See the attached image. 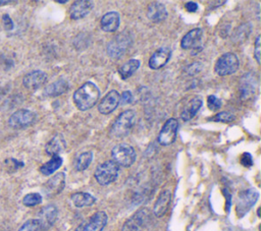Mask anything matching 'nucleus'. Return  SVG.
I'll use <instances>...</instances> for the list:
<instances>
[{
	"label": "nucleus",
	"mask_w": 261,
	"mask_h": 231,
	"mask_svg": "<svg viewBox=\"0 0 261 231\" xmlns=\"http://www.w3.org/2000/svg\"><path fill=\"white\" fill-rule=\"evenodd\" d=\"M119 173L120 166L112 160H108L97 166L94 176L100 185H108L118 179Z\"/></svg>",
	"instance_id": "nucleus-3"
},
{
	"label": "nucleus",
	"mask_w": 261,
	"mask_h": 231,
	"mask_svg": "<svg viewBox=\"0 0 261 231\" xmlns=\"http://www.w3.org/2000/svg\"><path fill=\"white\" fill-rule=\"evenodd\" d=\"M47 82V75L42 70H33L24 77V86L29 90H38Z\"/></svg>",
	"instance_id": "nucleus-16"
},
{
	"label": "nucleus",
	"mask_w": 261,
	"mask_h": 231,
	"mask_svg": "<svg viewBox=\"0 0 261 231\" xmlns=\"http://www.w3.org/2000/svg\"><path fill=\"white\" fill-rule=\"evenodd\" d=\"M19 231H42V229L37 219H31L25 222Z\"/></svg>",
	"instance_id": "nucleus-31"
},
{
	"label": "nucleus",
	"mask_w": 261,
	"mask_h": 231,
	"mask_svg": "<svg viewBox=\"0 0 261 231\" xmlns=\"http://www.w3.org/2000/svg\"><path fill=\"white\" fill-rule=\"evenodd\" d=\"M70 200L77 208H84V207H90L95 204L96 199L88 194V193H75L70 196Z\"/></svg>",
	"instance_id": "nucleus-24"
},
{
	"label": "nucleus",
	"mask_w": 261,
	"mask_h": 231,
	"mask_svg": "<svg viewBox=\"0 0 261 231\" xmlns=\"http://www.w3.org/2000/svg\"><path fill=\"white\" fill-rule=\"evenodd\" d=\"M239 66H240V61L238 56L235 53L228 52L223 54L220 58L217 59L214 65V70L219 76L226 77L235 74L239 69Z\"/></svg>",
	"instance_id": "nucleus-5"
},
{
	"label": "nucleus",
	"mask_w": 261,
	"mask_h": 231,
	"mask_svg": "<svg viewBox=\"0 0 261 231\" xmlns=\"http://www.w3.org/2000/svg\"><path fill=\"white\" fill-rule=\"evenodd\" d=\"M201 69H202V64L198 61V62H193L189 67H188L187 71H188V74H189L191 70H193L192 73H191V75H196V74L199 73Z\"/></svg>",
	"instance_id": "nucleus-36"
},
{
	"label": "nucleus",
	"mask_w": 261,
	"mask_h": 231,
	"mask_svg": "<svg viewBox=\"0 0 261 231\" xmlns=\"http://www.w3.org/2000/svg\"><path fill=\"white\" fill-rule=\"evenodd\" d=\"M207 106L211 111H217L222 107V100L214 95L207 97Z\"/></svg>",
	"instance_id": "nucleus-32"
},
{
	"label": "nucleus",
	"mask_w": 261,
	"mask_h": 231,
	"mask_svg": "<svg viewBox=\"0 0 261 231\" xmlns=\"http://www.w3.org/2000/svg\"><path fill=\"white\" fill-rule=\"evenodd\" d=\"M65 141L62 135L54 136L45 147V151L51 157L60 156V154L65 149Z\"/></svg>",
	"instance_id": "nucleus-23"
},
{
	"label": "nucleus",
	"mask_w": 261,
	"mask_h": 231,
	"mask_svg": "<svg viewBox=\"0 0 261 231\" xmlns=\"http://www.w3.org/2000/svg\"><path fill=\"white\" fill-rule=\"evenodd\" d=\"M140 64H141L140 60L138 59H130L126 63H124L119 69L121 78L123 80H128L129 78L132 77L140 67Z\"/></svg>",
	"instance_id": "nucleus-26"
},
{
	"label": "nucleus",
	"mask_w": 261,
	"mask_h": 231,
	"mask_svg": "<svg viewBox=\"0 0 261 231\" xmlns=\"http://www.w3.org/2000/svg\"><path fill=\"white\" fill-rule=\"evenodd\" d=\"M36 120V114L28 109H20L12 113L9 117L8 124L12 128H25L32 125Z\"/></svg>",
	"instance_id": "nucleus-8"
},
{
	"label": "nucleus",
	"mask_w": 261,
	"mask_h": 231,
	"mask_svg": "<svg viewBox=\"0 0 261 231\" xmlns=\"http://www.w3.org/2000/svg\"><path fill=\"white\" fill-rule=\"evenodd\" d=\"M211 120L216 121V122H231L233 120H235V116L231 113L228 112V111H222L219 112L216 115L211 118Z\"/></svg>",
	"instance_id": "nucleus-30"
},
{
	"label": "nucleus",
	"mask_w": 261,
	"mask_h": 231,
	"mask_svg": "<svg viewBox=\"0 0 261 231\" xmlns=\"http://www.w3.org/2000/svg\"><path fill=\"white\" fill-rule=\"evenodd\" d=\"M202 100L198 97L193 98L188 105L185 107V109L183 110V112L181 113V118L184 121H188L192 119L195 115L197 114V112L199 111V109L202 107Z\"/></svg>",
	"instance_id": "nucleus-25"
},
{
	"label": "nucleus",
	"mask_w": 261,
	"mask_h": 231,
	"mask_svg": "<svg viewBox=\"0 0 261 231\" xmlns=\"http://www.w3.org/2000/svg\"><path fill=\"white\" fill-rule=\"evenodd\" d=\"M68 89H69V85L67 81L65 79H60L50 84L48 87H46L44 90V94L48 97H56L66 93Z\"/></svg>",
	"instance_id": "nucleus-22"
},
{
	"label": "nucleus",
	"mask_w": 261,
	"mask_h": 231,
	"mask_svg": "<svg viewBox=\"0 0 261 231\" xmlns=\"http://www.w3.org/2000/svg\"><path fill=\"white\" fill-rule=\"evenodd\" d=\"M93 159V153L92 152H85L78 156L75 162V168L78 171H84L88 168L92 162Z\"/></svg>",
	"instance_id": "nucleus-28"
},
{
	"label": "nucleus",
	"mask_w": 261,
	"mask_h": 231,
	"mask_svg": "<svg viewBox=\"0 0 261 231\" xmlns=\"http://www.w3.org/2000/svg\"><path fill=\"white\" fill-rule=\"evenodd\" d=\"M42 203V196L38 193L28 194L23 199V204L27 207H35Z\"/></svg>",
	"instance_id": "nucleus-29"
},
{
	"label": "nucleus",
	"mask_w": 261,
	"mask_h": 231,
	"mask_svg": "<svg viewBox=\"0 0 261 231\" xmlns=\"http://www.w3.org/2000/svg\"><path fill=\"white\" fill-rule=\"evenodd\" d=\"M170 202H171V192L166 190L163 191L159 197L157 198L155 204H154V208H153V213L156 216V217L161 218L163 216H164L169 208L170 205Z\"/></svg>",
	"instance_id": "nucleus-20"
},
{
	"label": "nucleus",
	"mask_w": 261,
	"mask_h": 231,
	"mask_svg": "<svg viewBox=\"0 0 261 231\" xmlns=\"http://www.w3.org/2000/svg\"><path fill=\"white\" fill-rule=\"evenodd\" d=\"M107 214L103 211H98L88 220L81 223L75 231H102L107 224Z\"/></svg>",
	"instance_id": "nucleus-9"
},
{
	"label": "nucleus",
	"mask_w": 261,
	"mask_h": 231,
	"mask_svg": "<svg viewBox=\"0 0 261 231\" xmlns=\"http://www.w3.org/2000/svg\"><path fill=\"white\" fill-rule=\"evenodd\" d=\"M9 1H0V6H2V5H5V4H8Z\"/></svg>",
	"instance_id": "nucleus-40"
},
{
	"label": "nucleus",
	"mask_w": 261,
	"mask_h": 231,
	"mask_svg": "<svg viewBox=\"0 0 261 231\" xmlns=\"http://www.w3.org/2000/svg\"><path fill=\"white\" fill-rule=\"evenodd\" d=\"M93 8V2L88 0H79L71 4L69 8V17L71 20L78 21L88 16Z\"/></svg>",
	"instance_id": "nucleus-17"
},
{
	"label": "nucleus",
	"mask_w": 261,
	"mask_h": 231,
	"mask_svg": "<svg viewBox=\"0 0 261 231\" xmlns=\"http://www.w3.org/2000/svg\"><path fill=\"white\" fill-rule=\"evenodd\" d=\"M99 98L100 90L92 82L83 84L72 96L75 105L81 111H86L93 108L97 104Z\"/></svg>",
	"instance_id": "nucleus-1"
},
{
	"label": "nucleus",
	"mask_w": 261,
	"mask_h": 231,
	"mask_svg": "<svg viewBox=\"0 0 261 231\" xmlns=\"http://www.w3.org/2000/svg\"><path fill=\"white\" fill-rule=\"evenodd\" d=\"M149 220V211L142 209L134 214L124 225L123 231H143Z\"/></svg>",
	"instance_id": "nucleus-13"
},
{
	"label": "nucleus",
	"mask_w": 261,
	"mask_h": 231,
	"mask_svg": "<svg viewBox=\"0 0 261 231\" xmlns=\"http://www.w3.org/2000/svg\"><path fill=\"white\" fill-rule=\"evenodd\" d=\"M133 101V95L130 91L123 92L122 95H120V103L122 104H130Z\"/></svg>",
	"instance_id": "nucleus-33"
},
{
	"label": "nucleus",
	"mask_w": 261,
	"mask_h": 231,
	"mask_svg": "<svg viewBox=\"0 0 261 231\" xmlns=\"http://www.w3.org/2000/svg\"><path fill=\"white\" fill-rule=\"evenodd\" d=\"M258 197L259 195L254 189H249L240 194L236 207V212L240 217H242L243 215H245L252 208V206H254Z\"/></svg>",
	"instance_id": "nucleus-11"
},
{
	"label": "nucleus",
	"mask_w": 261,
	"mask_h": 231,
	"mask_svg": "<svg viewBox=\"0 0 261 231\" xmlns=\"http://www.w3.org/2000/svg\"><path fill=\"white\" fill-rule=\"evenodd\" d=\"M260 55H261V44H260V36L256 37L255 40V46H254V57L257 63H260Z\"/></svg>",
	"instance_id": "nucleus-34"
},
{
	"label": "nucleus",
	"mask_w": 261,
	"mask_h": 231,
	"mask_svg": "<svg viewBox=\"0 0 261 231\" xmlns=\"http://www.w3.org/2000/svg\"><path fill=\"white\" fill-rule=\"evenodd\" d=\"M179 121L176 118H169L163 124L158 135V143L162 146H169L175 143L178 135Z\"/></svg>",
	"instance_id": "nucleus-7"
},
{
	"label": "nucleus",
	"mask_w": 261,
	"mask_h": 231,
	"mask_svg": "<svg viewBox=\"0 0 261 231\" xmlns=\"http://www.w3.org/2000/svg\"><path fill=\"white\" fill-rule=\"evenodd\" d=\"M136 122V113L134 110H126L121 113L113 122L110 136L115 139H122L127 137Z\"/></svg>",
	"instance_id": "nucleus-2"
},
{
	"label": "nucleus",
	"mask_w": 261,
	"mask_h": 231,
	"mask_svg": "<svg viewBox=\"0 0 261 231\" xmlns=\"http://www.w3.org/2000/svg\"><path fill=\"white\" fill-rule=\"evenodd\" d=\"M136 151L129 144H120L111 150L112 161L122 167L132 166L136 161Z\"/></svg>",
	"instance_id": "nucleus-4"
},
{
	"label": "nucleus",
	"mask_w": 261,
	"mask_h": 231,
	"mask_svg": "<svg viewBox=\"0 0 261 231\" xmlns=\"http://www.w3.org/2000/svg\"><path fill=\"white\" fill-rule=\"evenodd\" d=\"M120 105V94L118 91L111 90L109 91L104 98L101 100V102L98 105V111L103 114L107 115L112 113Z\"/></svg>",
	"instance_id": "nucleus-15"
},
{
	"label": "nucleus",
	"mask_w": 261,
	"mask_h": 231,
	"mask_svg": "<svg viewBox=\"0 0 261 231\" xmlns=\"http://www.w3.org/2000/svg\"><path fill=\"white\" fill-rule=\"evenodd\" d=\"M63 165V158L60 156H54L51 158V160L43 164L40 167V172L43 175H51L57 169H59Z\"/></svg>",
	"instance_id": "nucleus-27"
},
{
	"label": "nucleus",
	"mask_w": 261,
	"mask_h": 231,
	"mask_svg": "<svg viewBox=\"0 0 261 231\" xmlns=\"http://www.w3.org/2000/svg\"><path fill=\"white\" fill-rule=\"evenodd\" d=\"M147 17L153 23H162L167 18V10L163 3L152 2L147 7Z\"/></svg>",
	"instance_id": "nucleus-21"
},
{
	"label": "nucleus",
	"mask_w": 261,
	"mask_h": 231,
	"mask_svg": "<svg viewBox=\"0 0 261 231\" xmlns=\"http://www.w3.org/2000/svg\"><path fill=\"white\" fill-rule=\"evenodd\" d=\"M6 162L10 163V165H8V167L9 168H13V170H17V169H19V168L24 166V163L21 162V161H18L17 159H8Z\"/></svg>",
	"instance_id": "nucleus-37"
},
{
	"label": "nucleus",
	"mask_w": 261,
	"mask_h": 231,
	"mask_svg": "<svg viewBox=\"0 0 261 231\" xmlns=\"http://www.w3.org/2000/svg\"><path fill=\"white\" fill-rule=\"evenodd\" d=\"M57 215H59V210H57L54 205H47L41 209L37 220L41 226L42 231L48 230L54 225L57 219Z\"/></svg>",
	"instance_id": "nucleus-14"
},
{
	"label": "nucleus",
	"mask_w": 261,
	"mask_h": 231,
	"mask_svg": "<svg viewBox=\"0 0 261 231\" xmlns=\"http://www.w3.org/2000/svg\"><path fill=\"white\" fill-rule=\"evenodd\" d=\"M186 9L189 12H196L198 10V4L196 2L190 1L186 3Z\"/></svg>",
	"instance_id": "nucleus-39"
},
{
	"label": "nucleus",
	"mask_w": 261,
	"mask_h": 231,
	"mask_svg": "<svg viewBox=\"0 0 261 231\" xmlns=\"http://www.w3.org/2000/svg\"><path fill=\"white\" fill-rule=\"evenodd\" d=\"M171 57V50L168 47L157 49L150 57L148 65L151 69H159L163 67Z\"/></svg>",
	"instance_id": "nucleus-18"
},
{
	"label": "nucleus",
	"mask_w": 261,
	"mask_h": 231,
	"mask_svg": "<svg viewBox=\"0 0 261 231\" xmlns=\"http://www.w3.org/2000/svg\"><path fill=\"white\" fill-rule=\"evenodd\" d=\"M65 186V174L64 172H60L46 181L43 190H44L45 196L47 198H54L55 196L60 195L64 191Z\"/></svg>",
	"instance_id": "nucleus-12"
},
{
	"label": "nucleus",
	"mask_w": 261,
	"mask_h": 231,
	"mask_svg": "<svg viewBox=\"0 0 261 231\" xmlns=\"http://www.w3.org/2000/svg\"><path fill=\"white\" fill-rule=\"evenodd\" d=\"M242 164L244 166H251L252 165V157L249 153H245L242 157Z\"/></svg>",
	"instance_id": "nucleus-38"
},
{
	"label": "nucleus",
	"mask_w": 261,
	"mask_h": 231,
	"mask_svg": "<svg viewBox=\"0 0 261 231\" xmlns=\"http://www.w3.org/2000/svg\"><path fill=\"white\" fill-rule=\"evenodd\" d=\"M203 30L201 28H195L188 32L181 41V47L184 50H191L192 55H197L203 49Z\"/></svg>",
	"instance_id": "nucleus-6"
},
{
	"label": "nucleus",
	"mask_w": 261,
	"mask_h": 231,
	"mask_svg": "<svg viewBox=\"0 0 261 231\" xmlns=\"http://www.w3.org/2000/svg\"><path fill=\"white\" fill-rule=\"evenodd\" d=\"M121 24L120 14L117 11H109L105 13L100 20V27L104 32L113 33L119 29Z\"/></svg>",
	"instance_id": "nucleus-19"
},
{
	"label": "nucleus",
	"mask_w": 261,
	"mask_h": 231,
	"mask_svg": "<svg viewBox=\"0 0 261 231\" xmlns=\"http://www.w3.org/2000/svg\"><path fill=\"white\" fill-rule=\"evenodd\" d=\"M2 22H3V26L5 28V30L6 31H10L13 29L14 25H13V22L12 20L10 19V17L8 16V14H3V17H2Z\"/></svg>",
	"instance_id": "nucleus-35"
},
{
	"label": "nucleus",
	"mask_w": 261,
	"mask_h": 231,
	"mask_svg": "<svg viewBox=\"0 0 261 231\" xmlns=\"http://www.w3.org/2000/svg\"><path fill=\"white\" fill-rule=\"evenodd\" d=\"M130 46V39L125 34H120L112 39L107 45V53L112 58H121Z\"/></svg>",
	"instance_id": "nucleus-10"
},
{
	"label": "nucleus",
	"mask_w": 261,
	"mask_h": 231,
	"mask_svg": "<svg viewBox=\"0 0 261 231\" xmlns=\"http://www.w3.org/2000/svg\"><path fill=\"white\" fill-rule=\"evenodd\" d=\"M57 2H59V3H62V4H65L67 1H66V0H64V1H57Z\"/></svg>",
	"instance_id": "nucleus-41"
}]
</instances>
